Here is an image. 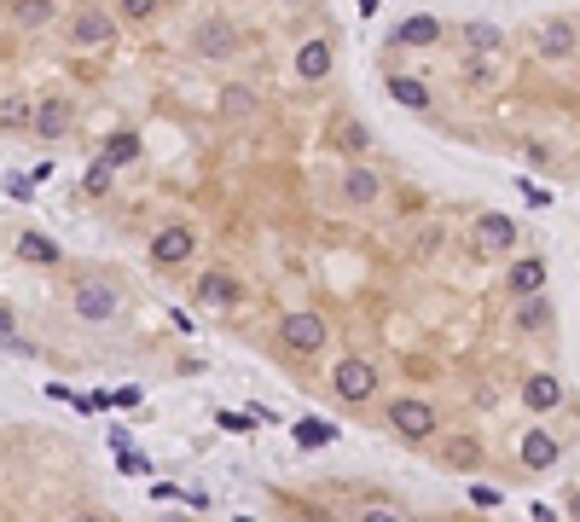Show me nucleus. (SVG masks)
Returning <instances> with one entry per match:
<instances>
[{"mask_svg":"<svg viewBox=\"0 0 580 522\" xmlns=\"http://www.w3.org/2000/svg\"><path fill=\"white\" fill-rule=\"evenodd\" d=\"M389 424L406 435V441H429L436 435V406L429 401H394L389 406Z\"/></svg>","mask_w":580,"mask_h":522,"instance_id":"1","label":"nucleus"},{"mask_svg":"<svg viewBox=\"0 0 580 522\" xmlns=\"http://www.w3.org/2000/svg\"><path fill=\"white\" fill-rule=\"evenodd\" d=\"M331 383H337V395H342V401H366V395L377 389V371L366 366V360H342V366L331 371Z\"/></svg>","mask_w":580,"mask_h":522,"instance_id":"2","label":"nucleus"},{"mask_svg":"<svg viewBox=\"0 0 580 522\" xmlns=\"http://www.w3.org/2000/svg\"><path fill=\"white\" fill-rule=\"evenodd\" d=\"M110 35H117V18L99 12V6L76 12V23H70V41H76V47H99V41H110Z\"/></svg>","mask_w":580,"mask_h":522,"instance_id":"3","label":"nucleus"},{"mask_svg":"<svg viewBox=\"0 0 580 522\" xmlns=\"http://www.w3.org/2000/svg\"><path fill=\"white\" fill-rule=\"evenodd\" d=\"M325 337H331V331H325V319H319V314H290L285 319V343L296 348V354H314Z\"/></svg>","mask_w":580,"mask_h":522,"instance_id":"4","label":"nucleus"},{"mask_svg":"<svg viewBox=\"0 0 580 522\" xmlns=\"http://www.w3.org/2000/svg\"><path fill=\"white\" fill-rule=\"evenodd\" d=\"M76 314L82 319H110L117 314V291H110V284H76Z\"/></svg>","mask_w":580,"mask_h":522,"instance_id":"5","label":"nucleus"},{"mask_svg":"<svg viewBox=\"0 0 580 522\" xmlns=\"http://www.w3.org/2000/svg\"><path fill=\"white\" fill-rule=\"evenodd\" d=\"M35 134H41V140H58V134L70 128V99H41V105H35V122H30Z\"/></svg>","mask_w":580,"mask_h":522,"instance_id":"6","label":"nucleus"},{"mask_svg":"<svg viewBox=\"0 0 580 522\" xmlns=\"http://www.w3.org/2000/svg\"><path fill=\"white\" fill-rule=\"evenodd\" d=\"M534 53L540 58H569L575 53V23H563V18H551L546 30H540V41H534Z\"/></svg>","mask_w":580,"mask_h":522,"instance_id":"7","label":"nucleus"},{"mask_svg":"<svg viewBox=\"0 0 580 522\" xmlns=\"http://www.w3.org/2000/svg\"><path fill=\"white\" fill-rule=\"evenodd\" d=\"M232 47H238V35H232L227 18H215V23H203V30H197V53H203V58H227Z\"/></svg>","mask_w":580,"mask_h":522,"instance_id":"8","label":"nucleus"},{"mask_svg":"<svg viewBox=\"0 0 580 522\" xmlns=\"http://www.w3.org/2000/svg\"><path fill=\"white\" fill-rule=\"evenodd\" d=\"M296 76L302 82H325L331 76V47L325 41H302V53H296Z\"/></svg>","mask_w":580,"mask_h":522,"instance_id":"9","label":"nucleus"},{"mask_svg":"<svg viewBox=\"0 0 580 522\" xmlns=\"http://www.w3.org/2000/svg\"><path fill=\"white\" fill-rule=\"evenodd\" d=\"M441 465H453V470H476V465H482V447H476L471 435H447V441H441Z\"/></svg>","mask_w":580,"mask_h":522,"instance_id":"10","label":"nucleus"},{"mask_svg":"<svg viewBox=\"0 0 580 522\" xmlns=\"http://www.w3.org/2000/svg\"><path fill=\"white\" fill-rule=\"evenodd\" d=\"M151 256L163 261V267H169V261H186V256H192V232H186V227L157 232V239H151Z\"/></svg>","mask_w":580,"mask_h":522,"instance_id":"11","label":"nucleus"},{"mask_svg":"<svg viewBox=\"0 0 580 522\" xmlns=\"http://www.w3.org/2000/svg\"><path fill=\"white\" fill-rule=\"evenodd\" d=\"M523 465H528V470L558 465V441H551L546 430H528V435H523Z\"/></svg>","mask_w":580,"mask_h":522,"instance_id":"12","label":"nucleus"},{"mask_svg":"<svg viewBox=\"0 0 580 522\" xmlns=\"http://www.w3.org/2000/svg\"><path fill=\"white\" fill-rule=\"evenodd\" d=\"M342 192H349V204H377L384 180H377L372 169H349V174H342Z\"/></svg>","mask_w":580,"mask_h":522,"instance_id":"13","label":"nucleus"},{"mask_svg":"<svg viewBox=\"0 0 580 522\" xmlns=\"http://www.w3.org/2000/svg\"><path fill=\"white\" fill-rule=\"evenodd\" d=\"M523 401L534 406V413H551V406L563 401V383H558V378H528V383H523Z\"/></svg>","mask_w":580,"mask_h":522,"instance_id":"14","label":"nucleus"},{"mask_svg":"<svg viewBox=\"0 0 580 522\" xmlns=\"http://www.w3.org/2000/svg\"><path fill=\"white\" fill-rule=\"evenodd\" d=\"M436 41H441V23L436 18H412V23L394 30V47H436Z\"/></svg>","mask_w":580,"mask_h":522,"instance_id":"15","label":"nucleus"},{"mask_svg":"<svg viewBox=\"0 0 580 522\" xmlns=\"http://www.w3.org/2000/svg\"><path fill=\"white\" fill-rule=\"evenodd\" d=\"M197 302L227 308V302H238V284H232L227 273H203V279H197Z\"/></svg>","mask_w":580,"mask_h":522,"instance_id":"16","label":"nucleus"},{"mask_svg":"<svg viewBox=\"0 0 580 522\" xmlns=\"http://www.w3.org/2000/svg\"><path fill=\"white\" fill-rule=\"evenodd\" d=\"M505 284H511L516 296H534L540 284H546V261H540V256H534V261H516V267H511V279H505Z\"/></svg>","mask_w":580,"mask_h":522,"instance_id":"17","label":"nucleus"},{"mask_svg":"<svg viewBox=\"0 0 580 522\" xmlns=\"http://www.w3.org/2000/svg\"><path fill=\"white\" fill-rule=\"evenodd\" d=\"M18 256H23V261H41V267H53V261H58V244L41 239V232H23V239H18Z\"/></svg>","mask_w":580,"mask_h":522,"instance_id":"18","label":"nucleus"},{"mask_svg":"<svg viewBox=\"0 0 580 522\" xmlns=\"http://www.w3.org/2000/svg\"><path fill=\"white\" fill-rule=\"evenodd\" d=\"M134 157H140V134H110V140H105V163L110 169L134 163Z\"/></svg>","mask_w":580,"mask_h":522,"instance_id":"19","label":"nucleus"},{"mask_svg":"<svg viewBox=\"0 0 580 522\" xmlns=\"http://www.w3.org/2000/svg\"><path fill=\"white\" fill-rule=\"evenodd\" d=\"M325 441H337V424H325V418H302L296 424V447H325Z\"/></svg>","mask_w":580,"mask_h":522,"instance_id":"20","label":"nucleus"},{"mask_svg":"<svg viewBox=\"0 0 580 522\" xmlns=\"http://www.w3.org/2000/svg\"><path fill=\"white\" fill-rule=\"evenodd\" d=\"M482 244H493V250H511V244H516V227L505 215H482Z\"/></svg>","mask_w":580,"mask_h":522,"instance_id":"21","label":"nucleus"},{"mask_svg":"<svg viewBox=\"0 0 580 522\" xmlns=\"http://www.w3.org/2000/svg\"><path fill=\"white\" fill-rule=\"evenodd\" d=\"M12 18H18L23 30H41V23L53 18V0H18V6H12Z\"/></svg>","mask_w":580,"mask_h":522,"instance_id":"22","label":"nucleus"},{"mask_svg":"<svg viewBox=\"0 0 580 522\" xmlns=\"http://www.w3.org/2000/svg\"><path fill=\"white\" fill-rule=\"evenodd\" d=\"M394 99H401L406 110H424V105H429V87L412 82V76H394Z\"/></svg>","mask_w":580,"mask_h":522,"instance_id":"23","label":"nucleus"},{"mask_svg":"<svg viewBox=\"0 0 580 522\" xmlns=\"http://www.w3.org/2000/svg\"><path fill=\"white\" fill-rule=\"evenodd\" d=\"M221 110H227V117H250L255 93H250V87H227V93H221Z\"/></svg>","mask_w":580,"mask_h":522,"instance_id":"24","label":"nucleus"},{"mask_svg":"<svg viewBox=\"0 0 580 522\" xmlns=\"http://www.w3.org/2000/svg\"><path fill=\"white\" fill-rule=\"evenodd\" d=\"M23 122H35V110L23 99H0V128H23Z\"/></svg>","mask_w":580,"mask_h":522,"instance_id":"25","label":"nucleus"},{"mask_svg":"<svg viewBox=\"0 0 580 522\" xmlns=\"http://www.w3.org/2000/svg\"><path fill=\"white\" fill-rule=\"evenodd\" d=\"M464 41H471L476 53H488V47H499V30H493V23H482V18H476V23H464Z\"/></svg>","mask_w":580,"mask_h":522,"instance_id":"26","label":"nucleus"},{"mask_svg":"<svg viewBox=\"0 0 580 522\" xmlns=\"http://www.w3.org/2000/svg\"><path fill=\"white\" fill-rule=\"evenodd\" d=\"M6 197L30 204V197H35V174H6Z\"/></svg>","mask_w":580,"mask_h":522,"instance_id":"27","label":"nucleus"},{"mask_svg":"<svg viewBox=\"0 0 580 522\" xmlns=\"http://www.w3.org/2000/svg\"><path fill=\"white\" fill-rule=\"evenodd\" d=\"M215 424H221V430H232V435H244V430H255V418H250V413H221Z\"/></svg>","mask_w":580,"mask_h":522,"instance_id":"28","label":"nucleus"},{"mask_svg":"<svg viewBox=\"0 0 580 522\" xmlns=\"http://www.w3.org/2000/svg\"><path fill=\"white\" fill-rule=\"evenodd\" d=\"M105 186H110V163H105V157H99V163L88 169V192H105Z\"/></svg>","mask_w":580,"mask_h":522,"instance_id":"29","label":"nucleus"},{"mask_svg":"<svg viewBox=\"0 0 580 522\" xmlns=\"http://www.w3.org/2000/svg\"><path fill=\"white\" fill-rule=\"evenodd\" d=\"M117 6L128 12V18H151V12H157V0H117Z\"/></svg>","mask_w":580,"mask_h":522,"instance_id":"30","label":"nucleus"},{"mask_svg":"<svg viewBox=\"0 0 580 522\" xmlns=\"http://www.w3.org/2000/svg\"><path fill=\"white\" fill-rule=\"evenodd\" d=\"M117 453H122V470H128V476H145V470H151L140 453H128V447H117Z\"/></svg>","mask_w":580,"mask_h":522,"instance_id":"31","label":"nucleus"},{"mask_svg":"<svg viewBox=\"0 0 580 522\" xmlns=\"http://www.w3.org/2000/svg\"><path fill=\"white\" fill-rule=\"evenodd\" d=\"M516 192H523V197H528V204H534V209H546V204H551V192H540L534 180H523V186H516Z\"/></svg>","mask_w":580,"mask_h":522,"instance_id":"32","label":"nucleus"},{"mask_svg":"<svg viewBox=\"0 0 580 522\" xmlns=\"http://www.w3.org/2000/svg\"><path fill=\"white\" fill-rule=\"evenodd\" d=\"M540 319H546V308H540V302H534V308H523V319H516V326H523V331H534V326H540Z\"/></svg>","mask_w":580,"mask_h":522,"instance_id":"33","label":"nucleus"},{"mask_svg":"<svg viewBox=\"0 0 580 522\" xmlns=\"http://www.w3.org/2000/svg\"><path fill=\"white\" fill-rule=\"evenodd\" d=\"M12 331H18V326H12V308H0V348L12 343Z\"/></svg>","mask_w":580,"mask_h":522,"instance_id":"34","label":"nucleus"}]
</instances>
